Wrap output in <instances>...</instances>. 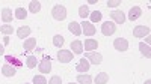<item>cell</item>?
Instances as JSON below:
<instances>
[{"instance_id":"9c48e42d","label":"cell","mask_w":151,"mask_h":84,"mask_svg":"<svg viewBox=\"0 0 151 84\" xmlns=\"http://www.w3.org/2000/svg\"><path fill=\"white\" fill-rule=\"evenodd\" d=\"M110 18L115 21L116 24H122L125 21V14L122 11H112L110 12Z\"/></svg>"},{"instance_id":"e575fe53","label":"cell","mask_w":151,"mask_h":84,"mask_svg":"<svg viewBox=\"0 0 151 84\" xmlns=\"http://www.w3.org/2000/svg\"><path fill=\"white\" fill-rule=\"evenodd\" d=\"M68 84H77V83H68Z\"/></svg>"},{"instance_id":"9a60e30c","label":"cell","mask_w":151,"mask_h":84,"mask_svg":"<svg viewBox=\"0 0 151 84\" xmlns=\"http://www.w3.org/2000/svg\"><path fill=\"white\" fill-rule=\"evenodd\" d=\"M71 53L73 54H82L83 53V44L79 41V39H76V41H73L71 42Z\"/></svg>"},{"instance_id":"d6986e66","label":"cell","mask_w":151,"mask_h":84,"mask_svg":"<svg viewBox=\"0 0 151 84\" xmlns=\"http://www.w3.org/2000/svg\"><path fill=\"white\" fill-rule=\"evenodd\" d=\"M92 83V77L88 74H79L77 75V84H91Z\"/></svg>"},{"instance_id":"8992f818","label":"cell","mask_w":151,"mask_h":84,"mask_svg":"<svg viewBox=\"0 0 151 84\" xmlns=\"http://www.w3.org/2000/svg\"><path fill=\"white\" fill-rule=\"evenodd\" d=\"M80 27H82V33H85L86 36L95 35V26H94L91 21H83V23L80 24Z\"/></svg>"},{"instance_id":"52a82bcc","label":"cell","mask_w":151,"mask_h":84,"mask_svg":"<svg viewBox=\"0 0 151 84\" xmlns=\"http://www.w3.org/2000/svg\"><path fill=\"white\" fill-rule=\"evenodd\" d=\"M150 33V27L148 26H136L133 30V36L134 38H145Z\"/></svg>"},{"instance_id":"8fae6325","label":"cell","mask_w":151,"mask_h":84,"mask_svg":"<svg viewBox=\"0 0 151 84\" xmlns=\"http://www.w3.org/2000/svg\"><path fill=\"white\" fill-rule=\"evenodd\" d=\"M38 69H40L41 74H48V72L52 71V62H50V59H44L42 62L38 65Z\"/></svg>"},{"instance_id":"d590c367","label":"cell","mask_w":151,"mask_h":84,"mask_svg":"<svg viewBox=\"0 0 151 84\" xmlns=\"http://www.w3.org/2000/svg\"><path fill=\"white\" fill-rule=\"evenodd\" d=\"M24 84H30V83H24Z\"/></svg>"},{"instance_id":"4dcf8cb0","label":"cell","mask_w":151,"mask_h":84,"mask_svg":"<svg viewBox=\"0 0 151 84\" xmlns=\"http://www.w3.org/2000/svg\"><path fill=\"white\" fill-rule=\"evenodd\" d=\"M119 5H121V0H109V2H107V6L109 8H116Z\"/></svg>"},{"instance_id":"7a4b0ae2","label":"cell","mask_w":151,"mask_h":84,"mask_svg":"<svg viewBox=\"0 0 151 84\" xmlns=\"http://www.w3.org/2000/svg\"><path fill=\"white\" fill-rule=\"evenodd\" d=\"M85 59L92 65H100L103 62V56L97 53V51H91V53H85Z\"/></svg>"},{"instance_id":"836d02e7","label":"cell","mask_w":151,"mask_h":84,"mask_svg":"<svg viewBox=\"0 0 151 84\" xmlns=\"http://www.w3.org/2000/svg\"><path fill=\"white\" fill-rule=\"evenodd\" d=\"M145 84H151V81H150V80H147V81H145Z\"/></svg>"},{"instance_id":"7402d4cb","label":"cell","mask_w":151,"mask_h":84,"mask_svg":"<svg viewBox=\"0 0 151 84\" xmlns=\"http://www.w3.org/2000/svg\"><path fill=\"white\" fill-rule=\"evenodd\" d=\"M139 50H141V53H142L147 59L151 57V48H150V45H147L145 42H141V44H139Z\"/></svg>"},{"instance_id":"ffe728a7","label":"cell","mask_w":151,"mask_h":84,"mask_svg":"<svg viewBox=\"0 0 151 84\" xmlns=\"http://www.w3.org/2000/svg\"><path fill=\"white\" fill-rule=\"evenodd\" d=\"M36 47V39L35 38H27L24 41V51H30Z\"/></svg>"},{"instance_id":"1f68e13d","label":"cell","mask_w":151,"mask_h":84,"mask_svg":"<svg viewBox=\"0 0 151 84\" xmlns=\"http://www.w3.org/2000/svg\"><path fill=\"white\" fill-rule=\"evenodd\" d=\"M6 60H8V62H15V65H17V66H20V65H21V63L18 62L17 59H12V57H6Z\"/></svg>"},{"instance_id":"30bf717a","label":"cell","mask_w":151,"mask_h":84,"mask_svg":"<svg viewBox=\"0 0 151 84\" xmlns=\"http://www.w3.org/2000/svg\"><path fill=\"white\" fill-rule=\"evenodd\" d=\"M2 74H3L5 77H14V75L17 74V68L12 66L11 63H6V65L2 66Z\"/></svg>"},{"instance_id":"f1b7e54d","label":"cell","mask_w":151,"mask_h":84,"mask_svg":"<svg viewBox=\"0 0 151 84\" xmlns=\"http://www.w3.org/2000/svg\"><path fill=\"white\" fill-rule=\"evenodd\" d=\"M33 84H47V80L42 75H35L33 77Z\"/></svg>"},{"instance_id":"44dd1931","label":"cell","mask_w":151,"mask_h":84,"mask_svg":"<svg viewBox=\"0 0 151 84\" xmlns=\"http://www.w3.org/2000/svg\"><path fill=\"white\" fill-rule=\"evenodd\" d=\"M29 11L32 12V14H38V12L41 11V3L38 2V0H32V2L29 3Z\"/></svg>"},{"instance_id":"277c9868","label":"cell","mask_w":151,"mask_h":84,"mask_svg":"<svg viewBox=\"0 0 151 84\" xmlns=\"http://www.w3.org/2000/svg\"><path fill=\"white\" fill-rule=\"evenodd\" d=\"M115 30H116V26H115V23H113V21H106V23H103L101 33H103L104 36L113 35V33H115Z\"/></svg>"},{"instance_id":"3957f363","label":"cell","mask_w":151,"mask_h":84,"mask_svg":"<svg viewBox=\"0 0 151 84\" xmlns=\"http://www.w3.org/2000/svg\"><path fill=\"white\" fill-rule=\"evenodd\" d=\"M113 47H115V50L119 51V53H124L129 50V41L125 38H116L113 41Z\"/></svg>"},{"instance_id":"4316f807","label":"cell","mask_w":151,"mask_h":84,"mask_svg":"<svg viewBox=\"0 0 151 84\" xmlns=\"http://www.w3.org/2000/svg\"><path fill=\"white\" fill-rule=\"evenodd\" d=\"M89 17H91V23H97V21L101 20V12H100V11H94V12L89 14Z\"/></svg>"},{"instance_id":"f546056e","label":"cell","mask_w":151,"mask_h":84,"mask_svg":"<svg viewBox=\"0 0 151 84\" xmlns=\"http://www.w3.org/2000/svg\"><path fill=\"white\" fill-rule=\"evenodd\" d=\"M48 84H62V78L59 75H53L48 80Z\"/></svg>"},{"instance_id":"cb8c5ba5","label":"cell","mask_w":151,"mask_h":84,"mask_svg":"<svg viewBox=\"0 0 151 84\" xmlns=\"http://www.w3.org/2000/svg\"><path fill=\"white\" fill-rule=\"evenodd\" d=\"M14 14H15V18L17 20H26V17H27V12H26V9H24V8H17Z\"/></svg>"},{"instance_id":"7c38bea8","label":"cell","mask_w":151,"mask_h":84,"mask_svg":"<svg viewBox=\"0 0 151 84\" xmlns=\"http://www.w3.org/2000/svg\"><path fill=\"white\" fill-rule=\"evenodd\" d=\"M97 48H98V42H97V39L89 38V39H86V41H85V51H86V53H91V51L97 50Z\"/></svg>"},{"instance_id":"ba28073f","label":"cell","mask_w":151,"mask_h":84,"mask_svg":"<svg viewBox=\"0 0 151 84\" xmlns=\"http://www.w3.org/2000/svg\"><path fill=\"white\" fill-rule=\"evenodd\" d=\"M89 68H91V63L88 62L85 57L80 59V60H79V63H77V66H76L77 72H80V74H85V72H88V71H89Z\"/></svg>"},{"instance_id":"5b68a950","label":"cell","mask_w":151,"mask_h":84,"mask_svg":"<svg viewBox=\"0 0 151 84\" xmlns=\"http://www.w3.org/2000/svg\"><path fill=\"white\" fill-rule=\"evenodd\" d=\"M73 53L70 51V50H59V53H58V60L60 63H68V62H71L73 60Z\"/></svg>"},{"instance_id":"4fadbf2b","label":"cell","mask_w":151,"mask_h":84,"mask_svg":"<svg viewBox=\"0 0 151 84\" xmlns=\"http://www.w3.org/2000/svg\"><path fill=\"white\" fill-rule=\"evenodd\" d=\"M141 15H142V9H141L139 6H133V8L129 11V20H130V21L137 20Z\"/></svg>"},{"instance_id":"2e32d148","label":"cell","mask_w":151,"mask_h":84,"mask_svg":"<svg viewBox=\"0 0 151 84\" xmlns=\"http://www.w3.org/2000/svg\"><path fill=\"white\" fill-rule=\"evenodd\" d=\"M2 21H5L6 24L9 23V21H12V17H14V14H12V11L9 9V8H3L2 9Z\"/></svg>"},{"instance_id":"5bb4252c","label":"cell","mask_w":151,"mask_h":84,"mask_svg":"<svg viewBox=\"0 0 151 84\" xmlns=\"http://www.w3.org/2000/svg\"><path fill=\"white\" fill-rule=\"evenodd\" d=\"M68 30H70L73 35H76V36H80V35H82V27H80V24H79L77 21H71V23L68 24Z\"/></svg>"},{"instance_id":"603a6c76","label":"cell","mask_w":151,"mask_h":84,"mask_svg":"<svg viewBox=\"0 0 151 84\" xmlns=\"http://www.w3.org/2000/svg\"><path fill=\"white\" fill-rule=\"evenodd\" d=\"M65 44V39H64V36L62 35H55L53 36V45L58 47V48H62V45Z\"/></svg>"},{"instance_id":"484cf974","label":"cell","mask_w":151,"mask_h":84,"mask_svg":"<svg viewBox=\"0 0 151 84\" xmlns=\"http://www.w3.org/2000/svg\"><path fill=\"white\" fill-rule=\"evenodd\" d=\"M0 32L8 36V35H12V32H14V27L9 26V24H3V26H0Z\"/></svg>"},{"instance_id":"d6a6232c","label":"cell","mask_w":151,"mask_h":84,"mask_svg":"<svg viewBox=\"0 0 151 84\" xmlns=\"http://www.w3.org/2000/svg\"><path fill=\"white\" fill-rule=\"evenodd\" d=\"M3 54H5V47L0 44V56H3Z\"/></svg>"},{"instance_id":"d4e9b609","label":"cell","mask_w":151,"mask_h":84,"mask_svg":"<svg viewBox=\"0 0 151 84\" xmlns=\"http://www.w3.org/2000/svg\"><path fill=\"white\" fill-rule=\"evenodd\" d=\"M89 8H88L86 5H82L80 8H79V15L82 17V18H86V17H89Z\"/></svg>"},{"instance_id":"ac0fdd59","label":"cell","mask_w":151,"mask_h":84,"mask_svg":"<svg viewBox=\"0 0 151 84\" xmlns=\"http://www.w3.org/2000/svg\"><path fill=\"white\" fill-rule=\"evenodd\" d=\"M107 81H109V74H106V72H100V74H97L95 84H106Z\"/></svg>"},{"instance_id":"6da1fadb","label":"cell","mask_w":151,"mask_h":84,"mask_svg":"<svg viewBox=\"0 0 151 84\" xmlns=\"http://www.w3.org/2000/svg\"><path fill=\"white\" fill-rule=\"evenodd\" d=\"M52 15H53V18L58 20V21H64V20L67 18V8H65V6H62V5H56V6H53V9H52Z\"/></svg>"},{"instance_id":"e0dca14e","label":"cell","mask_w":151,"mask_h":84,"mask_svg":"<svg viewBox=\"0 0 151 84\" xmlns=\"http://www.w3.org/2000/svg\"><path fill=\"white\" fill-rule=\"evenodd\" d=\"M29 35H30V27H29V26H21V27L17 30V36H18V38H21V39L27 38Z\"/></svg>"},{"instance_id":"83f0119b","label":"cell","mask_w":151,"mask_h":84,"mask_svg":"<svg viewBox=\"0 0 151 84\" xmlns=\"http://www.w3.org/2000/svg\"><path fill=\"white\" fill-rule=\"evenodd\" d=\"M36 62H38V60H36L35 56H29V57L26 59V65H27V68H30V69L36 66Z\"/></svg>"}]
</instances>
